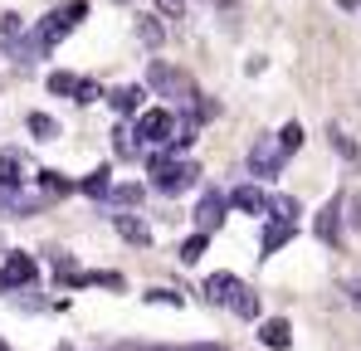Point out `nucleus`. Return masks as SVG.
<instances>
[{
  "mask_svg": "<svg viewBox=\"0 0 361 351\" xmlns=\"http://www.w3.org/2000/svg\"><path fill=\"white\" fill-rule=\"evenodd\" d=\"M152 185H157L161 195H185V190L195 185V166H190V161H171V156H157V161H152Z\"/></svg>",
  "mask_w": 361,
  "mask_h": 351,
  "instance_id": "f257e3e1",
  "label": "nucleus"
},
{
  "mask_svg": "<svg viewBox=\"0 0 361 351\" xmlns=\"http://www.w3.org/2000/svg\"><path fill=\"white\" fill-rule=\"evenodd\" d=\"M83 10H88V5H83V0H73V5H68V10H54V15H49V20H44V25H39V35H35V44H39V49H44V54H49V49H54V44H59L63 35H68V30H73V25H78V15H83Z\"/></svg>",
  "mask_w": 361,
  "mask_h": 351,
  "instance_id": "f03ea898",
  "label": "nucleus"
},
{
  "mask_svg": "<svg viewBox=\"0 0 361 351\" xmlns=\"http://www.w3.org/2000/svg\"><path fill=\"white\" fill-rule=\"evenodd\" d=\"M171 137H176V113H166V108H147V113L137 117V142L161 147V142H171Z\"/></svg>",
  "mask_w": 361,
  "mask_h": 351,
  "instance_id": "7ed1b4c3",
  "label": "nucleus"
},
{
  "mask_svg": "<svg viewBox=\"0 0 361 351\" xmlns=\"http://www.w3.org/2000/svg\"><path fill=\"white\" fill-rule=\"evenodd\" d=\"M147 83H152L157 93H166V98H200V93L190 88V78H185V73H176V68H166L161 58L152 63V73H147Z\"/></svg>",
  "mask_w": 361,
  "mask_h": 351,
  "instance_id": "20e7f679",
  "label": "nucleus"
},
{
  "mask_svg": "<svg viewBox=\"0 0 361 351\" xmlns=\"http://www.w3.org/2000/svg\"><path fill=\"white\" fill-rule=\"evenodd\" d=\"M225 210H230V200H225L220 190H205V195H200V205H195V234H205V239H210V230H220V225H225Z\"/></svg>",
  "mask_w": 361,
  "mask_h": 351,
  "instance_id": "39448f33",
  "label": "nucleus"
},
{
  "mask_svg": "<svg viewBox=\"0 0 361 351\" xmlns=\"http://www.w3.org/2000/svg\"><path fill=\"white\" fill-rule=\"evenodd\" d=\"M35 273H39V269H35V259H30V254H10V259H5V269H0V292L30 288V283H35Z\"/></svg>",
  "mask_w": 361,
  "mask_h": 351,
  "instance_id": "423d86ee",
  "label": "nucleus"
},
{
  "mask_svg": "<svg viewBox=\"0 0 361 351\" xmlns=\"http://www.w3.org/2000/svg\"><path fill=\"white\" fill-rule=\"evenodd\" d=\"M279 166H283V152L274 147V137H259L254 152H249V171L254 176H279Z\"/></svg>",
  "mask_w": 361,
  "mask_h": 351,
  "instance_id": "0eeeda50",
  "label": "nucleus"
},
{
  "mask_svg": "<svg viewBox=\"0 0 361 351\" xmlns=\"http://www.w3.org/2000/svg\"><path fill=\"white\" fill-rule=\"evenodd\" d=\"M317 239L322 244H342V200H327L322 210H317Z\"/></svg>",
  "mask_w": 361,
  "mask_h": 351,
  "instance_id": "6e6552de",
  "label": "nucleus"
},
{
  "mask_svg": "<svg viewBox=\"0 0 361 351\" xmlns=\"http://www.w3.org/2000/svg\"><path fill=\"white\" fill-rule=\"evenodd\" d=\"M20 185H25V156L20 152H0V190L20 195Z\"/></svg>",
  "mask_w": 361,
  "mask_h": 351,
  "instance_id": "1a4fd4ad",
  "label": "nucleus"
},
{
  "mask_svg": "<svg viewBox=\"0 0 361 351\" xmlns=\"http://www.w3.org/2000/svg\"><path fill=\"white\" fill-rule=\"evenodd\" d=\"M235 292H240V278H235V273H210V278H205V297L220 302V307H230Z\"/></svg>",
  "mask_w": 361,
  "mask_h": 351,
  "instance_id": "9d476101",
  "label": "nucleus"
},
{
  "mask_svg": "<svg viewBox=\"0 0 361 351\" xmlns=\"http://www.w3.org/2000/svg\"><path fill=\"white\" fill-rule=\"evenodd\" d=\"M259 342L274 347V351H288V347H293V327H288L283 317H269V322L259 327Z\"/></svg>",
  "mask_w": 361,
  "mask_h": 351,
  "instance_id": "9b49d317",
  "label": "nucleus"
},
{
  "mask_svg": "<svg viewBox=\"0 0 361 351\" xmlns=\"http://www.w3.org/2000/svg\"><path fill=\"white\" fill-rule=\"evenodd\" d=\"M225 200H230L235 210H244V215H264V210H269V195H264L259 185H240V190L225 195Z\"/></svg>",
  "mask_w": 361,
  "mask_h": 351,
  "instance_id": "f8f14e48",
  "label": "nucleus"
},
{
  "mask_svg": "<svg viewBox=\"0 0 361 351\" xmlns=\"http://www.w3.org/2000/svg\"><path fill=\"white\" fill-rule=\"evenodd\" d=\"M78 190H83V195H93V200H108V190H113V171H108V166L88 171L83 180H78Z\"/></svg>",
  "mask_w": 361,
  "mask_h": 351,
  "instance_id": "ddd939ff",
  "label": "nucleus"
},
{
  "mask_svg": "<svg viewBox=\"0 0 361 351\" xmlns=\"http://www.w3.org/2000/svg\"><path fill=\"white\" fill-rule=\"evenodd\" d=\"M288 239H293V220H269L264 225V254H279Z\"/></svg>",
  "mask_w": 361,
  "mask_h": 351,
  "instance_id": "4468645a",
  "label": "nucleus"
},
{
  "mask_svg": "<svg viewBox=\"0 0 361 351\" xmlns=\"http://www.w3.org/2000/svg\"><path fill=\"white\" fill-rule=\"evenodd\" d=\"M113 225H118V234L127 239V244H142V249L152 244V230H147L142 220H132V215H113Z\"/></svg>",
  "mask_w": 361,
  "mask_h": 351,
  "instance_id": "2eb2a0df",
  "label": "nucleus"
},
{
  "mask_svg": "<svg viewBox=\"0 0 361 351\" xmlns=\"http://www.w3.org/2000/svg\"><path fill=\"white\" fill-rule=\"evenodd\" d=\"M327 142H332V147L342 152V161H352V166L361 161V147L352 142V137H347V132H337V127H327Z\"/></svg>",
  "mask_w": 361,
  "mask_h": 351,
  "instance_id": "dca6fc26",
  "label": "nucleus"
},
{
  "mask_svg": "<svg viewBox=\"0 0 361 351\" xmlns=\"http://www.w3.org/2000/svg\"><path fill=\"white\" fill-rule=\"evenodd\" d=\"M274 147H279L283 156H288V152H298V147H302V127H298V122H283V127H279V137H274Z\"/></svg>",
  "mask_w": 361,
  "mask_h": 351,
  "instance_id": "f3484780",
  "label": "nucleus"
},
{
  "mask_svg": "<svg viewBox=\"0 0 361 351\" xmlns=\"http://www.w3.org/2000/svg\"><path fill=\"white\" fill-rule=\"evenodd\" d=\"M30 132H35L39 142H54V137H59V122L49 113H30Z\"/></svg>",
  "mask_w": 361,
  "mask_h": 351,
  "instance_id": "a211bd4d",
  "label": "nucleus"
},
{
  "mask_svg": "<svg viewBox=\"0 0 361 351\" xmlns=\"http://www.w3.org/2000/svg\"><path fill=\"white\" fill-rule=\"evenodd\" d=\"M264 215H274V220H293L298 215V200L293 195H269V210Z\"/></svg>",
  "mask_w": 361,
  "mask_h": 351,
  "instance_id": "6ab92c4d",
  "label": "nucleus"
},
{
  "mask_svg": "<svg viewBox=\"0 0 361 351\" xmlns=\"http://www.w3.org/2000/svg\"><path fill=\"white\" fill-rule=\"evenodd\" d=\"M230 312H240V317H259V292H249V288L240 283L235 302H230Z\"/></svg>",
  "mask_w": 361,
  "mask_h": 351,
  "instance_id": "aec40b11",
  "label": "nucleus"
},
{
  "mask_svg": "<svg viewBox=\"0 0 361 351\" xmlns=\"http://www.w3.org/2000/svg\"><path fill=\"white\" fill-rule=\"evenodd\" d=\"M142 98H147V93L127 83V88H118V93H113V108H118V113H137V103H142Z\"/></svg>",
  "mask_w": 361,
  "mask_h": 351,
  "instance_id": "412c9836",
  "label": "nucleus"
},
{
  "mask_svg": "<svg viewBox=\"0 0 361 351\" xmlns=\"http://www.w3.org/2000/svg\"><path fill=\"white\" fill-rule=\"evenodd\" d=\"M137 35L157 49V44H161V25H157V15H137Z\"/></svg>",
  "mask_w": 361,
  "mask_h": 351,
  "instance_id": "4be33fe9",
  "label": "nucleus"
},
{
  "mask_svg": "<svg viewBox=\"0 0 361 351\" xmlns=\"http://www.w3.org/2000/svg\"><path fill=\"white\" fill-rule=\"evenodd\" d=\"M205 244H210L205 234H190V239L180 244V264H200V254H205Z\"/></svg>",
  "mask_w": 361,
  "mask_h": 351,
  "instance_id": "5701e85b",
  "label": "nucleus"
},
{
  "mask_svg": "<svg viewBox=\"0 0 361 351\" xmlns=\"http://www.w3.org/2000/svg\"><path fill=\"white\" fill-rule=\"evenodd\" d=\"M108 200H113V205H142V185H113Z\"/></svg>",
  "mask_w": 361,
  "mask_h": 351,
  "instance_id": "b1692460",
  "label": "nucleus"
},
{
  "mask_svg": "<svg viewBox=\"0 0 361 351\" xmlns=\"http://www.w3.org/2000/svg\"><path fill=\"white\" fill-rule=\"evenodd\" d=\"M49 93H63V98H73V93H78V78H73V73H49Z\"/></svg>",
  "mask_w": 361,
  "mask_h": 351,
  "instance_id": "393cba45",
  "label": "nucleus"
},
{
  "mask_svg": "<svg viewBox=\"0 0 361 351\" xmlns=\"http://www.w3.org/2000/svg\"><path fill=\"white\" fill-rule=\"evenodd\" d=\"M39 185H44L49 195H63V190H73V180H63L59 171H39Z\"/></svg>",
  "mask_w": 361,
  "mask_h": 351,
  "instance_id": "a878e982",
  "label": "nucleus"
},
{
  "mask_svg": "<svg viewBox=\"0 0 361 351\" xmlns=\"http://www.w3.org/2000/svg\"><path fill=\"white\" fill-rule=\"evenodd\" d=\"M49 264H54V273H68V278L78 273V269H73V254H63V249H54V254H49Z\"/></svg>",
  "mask_w": 361,
  "mask_h": 351,
  "instance_id": "bb28decb",
  "label": "nucleus"
},
{
  "mask_svg": "<svg viewBox=\"0 0 361 351\" xmlns=\"http://www.w3.org/2000/svg\"><path fill=\"white\" fill-rule=\"evenodd\" d=\"M98 98H103V93H98L88 78H78V93H73V103H98Z\"/></svg>",
  "mask_w": 361,
  "mask_h": 351,
  "instance_id": "cd10ccee",
  "label": "nucleus"
},
{
  "mask_svg": "<svg viewBox=\"0 0 361 351\" xmlns=\"http://www.w3.org/2000/svg\"><path fill=\"white\" fill-rule=\"evenodd\" d=\"M147 302H176V307H180V292H171V288H152V292H147Z\"/></svg>",
  "mask_w": 361,
  "mask_h": 351,
  "instance_id": "c85d7f7f",
  "label": "nucleus"
},
{
  "mask_svg": "<svg viewBox=\"0 0 361 351\" xmlns=\"http://www.w3.org/2000/svg\"><path fill=\"white\" fill-rule=\"evenodd\" d=\"M118 152H122V156H137V142H132L127 132H118Z\"/></svg>",
  "mask_w": 361,
  "mask_h": 351,
  "instance_id": "c756f323",
  "label": "nucleus"
},
{
  "mask_svg": "<svg viewBox=\"0 0 361 351\" xmlns=\"http://www.w3.org/2000/svg\"><path fill=\"white\" fill-rule=\"evenodd\" d=\"M0 30H5L10 39H20V15H5V25H0Z\"/></svg>",
  "mask_w": 361,
  "mask_h": 351,
  "instance_id": "7c9ffc66",
  "label": "nucleus"
},
{
  "mask_svg": "<svg viewBox=\"0 0 361 351\" xmlns=\"http://www.w3.org/2000/svg\"><path fill=\"white\" fill-rule=\"evenodd\" d=\"M347 210H352V225L361 230V195H352V200H347Z\"/></svg>",
  "mask_w": 361,
  "mask_h": 351,
  "instance_id": "2f4dec72",
  "label": "nucleus"
},
{
  "mask_svg": "<svg viewBox=\"0 0 361 351\" xmlns=\"http://www.w3.org/2000/svg\"><path fill=\"white\" fill-rule=\"evenodd\" d=\"M347 297H352V302L361 307V278H347Z\"/></svg>",
  "mask_w": 361,
  "mask_h": 351,
  "instance_id": "473e14b6",
  "label": "nucleus"
},
{
  "mask_svg": "<svg viewBox=\"0 0 361 351\" xmlns=\"http://www.w3.org/2000/svg\"><path fill=\"white\" fill-rule=\"evenodd\" d=\"M161 10H166V15H180V10H185V0H161Z\"/></svg>",
  "mask_w": 361,
  "mask_h": 351,
  "instance_id": "72a5a7b5",
  "label": "nucleus"
},
{
  "mask_svg": "<svg viewBox=\"0 0 361 351\" xmlns=\"http://www.w3.org/2000/svg\"><path fill=\"white\" fill-rule=\"evenodd\" d=\"M176 351H225V347H215V342H195V347H176Z\"/></svg>",
  "mask_w": 361,
  "mask_h": 351,
  "instance_id": "f704fd0d",
  "label": "nucleus"
},
{
  "mask_svg": "<svg viewBox=\"0 0 361 351\" xmlns=\"http://www.w3.org/2000/svg\"><path fill=\"white\" fill-rule=\"evenodd\" d=\"M10 205H15V195H5V190H0V215H10Z\"/></svg>",
  "mask_w": 361,
  "mask_h": 351,
  "instance_id": "c9c22d12",
  "label": "nucleus"
},
{
  "mask_svg": "<svg viewBox=\"0 0 361 351\" xmlns=\"http://www.w3.org/2000/svg\"><path fill=\"white\" fill-rule=\"evenodd\" d=\"M132 351H176V347H132Z\"/></svg>",
  "mask_w": 361,
  "mask_h": 351,
  "instance_id": "e433bc0d",
  "label": "nucleus"
},
{
  "mask_svg": "<svg viewBox=\"0 0 361 351\" xmlns=\"http://www.w3.org/2000/svg\"><path fill=\"white\" fill-rule=\"evenodd\" d=\"M122 5H127V0H122Z\"/></svg>",
  "mask_w": 361,
  "mask_h": 351,
  "instance_id": "4c0bfd02",
  "label": "nucleus"
}]
</instances>
